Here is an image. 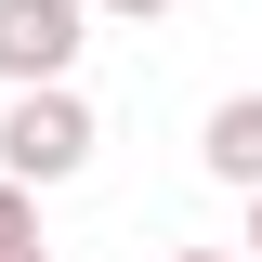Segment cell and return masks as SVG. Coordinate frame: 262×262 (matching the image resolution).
<instances>
[{
	"mask_svg": "<svg viewBox=\"0 0 262 262\" xmlns=\"http://www.w3.org/2000/svg\"><path fill=\"white\" fill-rule=\"evenodd\" d=\"M92 105H79V79H27V92H0V170H13V184H79V170H92Z\"/></svg>",
	"mask_w": 262,
	"mask_h": 262,
	"instance_id": "6da1fadb",
	"label": "cell"
},
{
	"mask_svg": "<svg viewBox=\"0 0 262 262\" xmlns=\"http://www.w3.org/2000/svg\"><path fill=\"white\" fill-rule=\"evenodd\" d=\"M79 53H92V0H0V92L79 79Z\"/></svg>",
	"mask_w": 262,
	"mask_h": 262,
	"instance_id": "7a4b0ae2",
	"label": "cell"
},
{
	"mask_svg": "<svg viewBox=\"0 0 262 262\" xmlns=\"http://www.w3.org/2000/svg\"><path fill=\"white\" fill-rule=\"evenodd\" d=\"M196 170H210V184H236V196L262 184V92H223L210 118H196Z\"/></svg>",
	"mask_w": 262,
	"mask_h": 262,
	"instance_id": "3957f363",
	"label": "cell"
},
{
	"mask_svg": "<svg viewBox=\"0 0 262 262\" xmlns=\"http://www.w3.org/2000/svg\"><path fill=\"white\" fill-rule=\"evenodd\" d=\"M13 236H39V184H13V170H0V249H13Z\"/></svg>",
	"mask_w": 262,
	"mask_h": 262,
	"instance_id": "277c9868",
	"label": "cell"
},
{
	"mask_svg": "<svg viewBox=\"0 0 262 262\" xmlns=\"http://www.w3.org/2000/svg\"><path fill=\"white\" fill-rule=\"evenodd\" d=\"M105 27H158V13H184V0H92Z\"/></svg>",
	"mask_w": 262,
	"mask_h": 262,
	"instance_id": "5b68a950",
	"label": "cell"
},
{
	"mask_svg": "<svg viewBox=\"0 0 262 262\" xmlns=\"http://www.w3.org/2000/svg\"><path fill=\"white\" fill-rule=\"evenodd\" d=\"M0 262H53V249H39V236H13V249H0Z\"/></svg>",
	"mask_w": 262,
	"mask_h": 262,
	"instance_id": "8992f818",
	"label": "cell"
},
{
	"mask_svg": "<svg viewBox=\"0 0 262 262\" xmlns=\"http://www.w3.org/2000/svg\"><path fill=\"white\" fill-rule=\"evenodd\" d=\"M249 262H262V184H249Z\"/></svg>",
	"mask_w": 262,
	"mask_h": 262,
	"instance_id": "52a82bcc",
	"label": "cell"
},
{
	"mask_svg": "<svg viewBox=\"0 0 262 262\" xmlns=\"http://www.w3.org/2000/svg\"><path fill=\"white\" fill-rule=\"evenodd\" d=\"M170 262H236V249H170Z\"/></svg>",
	"mask_w": 262,
	"mask_h": 262,
	"instance_id": "ba28073f",
	"label": "cell"
}]
</instances>
